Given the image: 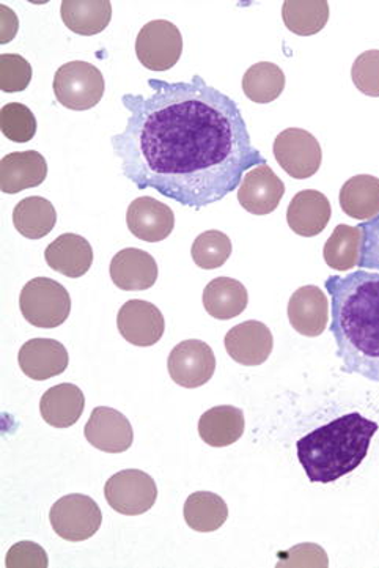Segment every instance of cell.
<instances>
[{
  "mask_svg": "<svg viewBox=\"0 0 379 568\" xmlns=\"http://www.w3.org/2000/svg\"><path fill=\"white\" fill-rule=\"evenodd\" d=\"M168 374L176 385L197 389L206 385L216 372V356L204 341L191 338L180 342L167 361Z\"/></svg>",
  "mask_w": 379,
  "mask_h": 568,
  "instance_id": "10",
  "label": "cell"
},
{
  "mask_svg": "<svg viewBox=\"0 0 379 568\" xmlns=\"http://www.w3.org/2000/svg\"><path fill=\"white\" fill-rule=\"evenodd\" d=\"M276 567L326 568L329 567V559L320 545L301 544L288 549V551L280 552L279 562Z\"/></svg>",
  "mask_w": 379,
  "mask_h": 568,
  "instance_id": "36",
  "label": "cell"
},
{
  "mask_svg": "<svg viewBox=\"0 0 379 568\" xmlns=\"http://www.w3.org/2000/svg\"><path fill=\"white\" fill-rule=\"evenodd\" d=\"M379 425L360 413L337 417L296 444L298 460L314 484H332L358 469Z\"/></svg>",
  "mask_w": 379,
  "mask_h": 568,
  "instance_id": "3",
  "label": "cell"
},
{
  "mask_svg": "<svg viewBox=\"0 0 379 568\" xmlns=\"http://www.w3.org/2000/svg\"><path fill=\"white\" fill-rule=\"evenodd\" d=\"M288 320L304 337H318L329 323V300L317 285H304L288 301Z\"/></svg>",
  "mask_w": 379,
  "mask_h": 568,
  "instance_id": "16",
  "label": "cell"
},
{
  "mask_svg": "<svg viewBox=\"0 0 379 568\" xmlns=\"http://www.w3.org/2000/svg\"><path fill=\"white\" fill-rule=\"evenodd\" d=\"M360 243H362V232L359 227L347 224L337 225L322 251L326 265L340 273L355 268L359 263Z\"/></svg>",
  "mask_w": 379,
  "mask_h": 568,
  "instance_id": "31",
  "label": "cell"
},
{
  "mask_svg": "<svg viewBox=\"0 0 379 568\" xmlns=\"http://www.w3.org/2000/svg\"><path fill=\"white\" fill-rule=\"evenodd\" d=\"M120 334L136 347H153L164 336L166 322L155 304L148 301L131 300L119 311Z\"/></svg>",
  "mask_w": 379,
  "mask_h": 568,
  "instance_id": "11",
  "label": "cell"
},
{
  "mask_svg": "<svg viewBox=\"0 0 379 568\" xmlns=\"http://www.w3.org/2000/svg\"><path fill=\"white\" fill-rule=\"evenodd\" d=\"M358 227L362 232L359 270L379 273V214L371 221L360 222Z\"/></svg>",
  "mask_w": 379,
  "mask_h": 568,
  "instance_id": "37",
  "label": "cell"
},
{
  "mask_svg": "<svg viewBox=\"0 0 379 568\" xmlns=\"http://www.w3.org/2000/svg\"><path fill=\"white\" fill-rule=\"evenodd\" d=\"M85 439L95 449L107 454H123L133 446V425L125 415L109 406H98L84 428Z\"/></svg>",
  "mask_w": 379,
  "mask_h": 568,
  "instance_id": "12",
  "label": "cell"
},
{
  "mask_svg": "<svg viewBox=\"0 0 379 568\" xmlns=\"http://www.w3.org/2000/svg\"><path fill=\"white\" fill-rule=\"evenodd\" d=\"M205 311L216 320L239 317L249 303V293L242 282L232 277H216L204 290Z\"/></svg>",
  "mask_w": 379,
  "mask_h": 568,
  "instance_id": "24",
  "label": "cell"
},
{
  "mask_svg": "<svg viewBox=\"0 0 379 568\" xmlns=\"http://www.w3.org/2000/svg\"><path fill=\"white\" fill-rule=\"evenodd\" d=\"M84 408V393L71 383L52 386L40 402L41 417L44 423L55 428L73 427L81 419Z\"/></svg>",
  "mask_w": 379,
  "mask_h": 568,
  "instance_id": "22",
  "label": "cell"
},
{
  "mask_svg": "<svg viewBox=\"0 0 379 568\" xmlns=\"http://www.w3.org/2000/svg\"><path fill=\"white\" fill-rule=\"evenodd\" d=\"M285 74L283 68L272 62L255 63L243 78L244 95L258 104H268L283 95Z\"/></svg>",
  "mask_w": 379,
  "mask_h": 568,
  "instance_id": "30",
  "label": "cell"
},
{
  "mask_svg": "<svg viewBox=\"0 0 379 568\" xmlns=\"http://www.w3.org/2000/svg\"><path fill=\"white\" fill-rule=\"evenodd\" d=\"M340 206L345 214L358 221H371L379 214V179L356 175L341 186Z\"/></svg>",
  "mask_w": 379,
  "mask_h": 568,
  "instance_id": "26",
  "label": "cell"
},
{
  "mask_svg": "<svg viewBox=\"0 0 379 568\" xmlns=\"http://www.w3.org/2000/svg\"><path fill=\"white\" fill-rule=\"evenodd\" d=\"M0 128L10 141L25 144L37 134V119L24 104L9 103L0 111Z\"/></svg>",
  "mask_w": 379,
  "mask_h": 568,
  "instance_id": "33",
  "label": "cell"
},
{
  "mask_svg": "<svg viewBox=\"0 0 379 568\" xmlns=\"http://www.w3.org/2000/svg\"><path fill=\"white\" fill-rule=\"evenodd\" d=\"M225 349L235 363L246 367L265 364L272 356L274 337L272 329L257 320H247L228 331L225 336Z\"/></svg>",
  "mask_w": 379,
  "mask_h": 568,
  "instance_id": "13",
  "label": "cell"
},
{
  "mask_svg": "<svg viewBox=\"0 0 379 568\" xmlns=\"http://www.w3.org/2000/svg\"><path fill=\"white\" fill-rule=\"evenodd\" d=\"M49 521L59 537L69 541H85L103 525V511L85 495H66L49 511Z\"/></svg>",
  "mask_w": 379,
  "mask_h": 568,
  "instance_id": "6",
  "label": "cell"
},
{
  "mask_svg": "<svg viewBox=\"0 0 379 568\" xmlns=\"http://www.w3.org/2000/svg\"><path fill=\"white\" fill-rule=\"evenodd\" d=\"M58 222V212L48 199L40 195L22 199L13 212L14 229L24 239L40 240L49 235Z\"/></svg>",
  "mask_w": 379,
  "mask_h": 568,
  "instance_id": "27",
  "label": "cell"
},
{
  "mask_svg": "<svg viewBox=\"0 0 379 568\" xmlns=\"http://www.w3.org/2000/svg\"><path fill=\"white\" fill-rule=\"evenodd\" d=\"M32 81V67L20 54L0 55V89L6 93L24 92Z\"/></svg>",
  "mask_w": 379,
  "mask_h": 568,
  "instance_id": "34",
  "label": "cell"
},
{
  "mask_svg": "<svg viewBox=\"0 0 379 568\" xmlns=\"http://www.w3.org/2000/svg\"><path fill=\"white\" fill-rule=\"evenodd\" d=\"M232 255V241L219 231L201 233L193 244V261L198 268L216 270L225 265Z\"/></svg>",
  "mask_w": 379,
  "mask_h": 568,
  "instance_id": "32",
  "label": "cell"
},
{
  "mask_svg": "<svg viewBox=\"0 0 379 568\" xmlns=\"http://www.w3.org/2000/svg\"><path fill=\"white\" fill-rule=\"evenodd\" d=\"M7 568H48L47 551L33 541L13 545L6 558Z\"/></svg>",
  "mask_w": 379,
  "mask_h": 568,
  "instance_id": "38",
  "label": "cell"
},
{
  "mask_svg": "<svg viewBox=\"0 0 379 568\" xmlns=\"http://www.w3.org/2000/svg\"><path fill=\"white\" fill-rule=\"evenodd\" d=\"M49 268L63 276L78 280L85 276L93 265V250L84 236L76 233H63L52 241L44 251Z\"/></svg>",
  "mask_w": 379,
  "mask_h": 568,
  "instance_id": "21",
  "label": "cell"
},
{
  "mask_svg": "<svg viewBox=\"0 0 379 568\" xmlns=\"http://www.w3.org/2000/svg\"><path fill=\"white\" fill-rule=\"evenodd\" d=\"M341 372L379 385V273L358 270L325 282Z\"/></svg>",
  "mask_w": 379,
  "mask_h": 568,
  "instance_id": "2",
  "label": "cell"
},
{
  "mask_svg": "<svg viewBox=\"0 0 379 568\" xmlns=\"http://www.w3.org/2000/svg\"><path fill=\"white\" fill-rule=\"evenodd\" d=\"M285 184L268 163L250 169L238 187V202L255 216L273 213L283 202Z\"/></svg>",
  "mask_w": 379,
  "mask_h": 568,
  "instance_id": "14",
  "label": "cell"
},
{
  "mask_svg": "<svg viewBox=\"0 0 379 568\" xmlns=\"http://www.w3.org/2000/svg\"><path fill=\"white\" fill-rule=\"evenodd\" d=\"M351 79L363 95L379 98V51L362 52L351 68Z\"/></svg>",
  "mask_w": 379,
  "mask_h": 568,
  "instance_id": "35",
  "label": "cell"
},
{
  "mask_svg": "<svg viewBox=\"0 0 379 568\" xmlns=\"http://www.w3.org/2000/svg\"><path fill=\"white\" fill-rule=\"evenodd\" d=\"M21 371L35 382L62 375L70 364L65 345L54 338H32L25 342L18 355Z\"/></svg>",
  "mask_w": 379,
  "mask_h": 568,
  "instance_id": "17",
  "label": "cell"
},
{
  "mask_svg": "<svg viewBox=\"0 0 379 568\" xmlns=\"http://www.w3.org/2000/svg\"><path fill=\"white\" fill-rule=\"evenodd\" d=\"M60 14L71 32L92 37L107 28L112 6L109 0H65L60 7Z\"/></svg>",
  "mask_w": 379,
  "mask_h": 568,
  "instance_id": "25",
  "label": "cell"
},
{
  "mask_svg": "<svg viewBox=\"0 0 379 568\" xmlns=\"http://www.w3.org/2000/svg\"><path fill=\"white\" fill-rule=\"evenodd\" d=\"M20 308L22 317L35 328H59L70 317L69 290L49 277H35L22 288Z\"/></svg>",
  "mask_w": 379,
  "mask_h": 568,
  "instance_id": "4",
  "label": "cell"
},
{
  "mask_svg": "<svg viewBox=\"0 0 379 568\" xmlns=\"http://www.w3.org/2000/svg\"><path fill=\"white\" fill-rule=\"evenodd\" d=\"M103 73L95 65L82 60L65 63L54 77L55 98L70 111H89L103 100Z\"/></svg>",
  "mask_w": 379,
  "mask_h": 568,
  "instance_id": "5",
  "label": "cell"
},
{
  "mask_svg": "<svg viewBox=\"0 0 379 568\" xmlns=\"http://www.w3.org/2000/svg\"><path fill=\"white\" fill-rule=\"evenodd\" d=\"M47 176V160L35 150L7 154L0 163V190L6 194H18L40 186Z\"/></svg>",
  "mask_w": 379,
  "mask_h": 568,
  "instance_id": "20",
  "label": "cell"
},
{
  "mask_svg": "<svg viewBox=\"0 0 379 568\" xmlns=\"http://www.w3.org/2000/svg\"><path fill=\"white\" fill-rule=\"evenodd\" d=\"M109 506L120 515L137 517L155 506L156 481L141 469H125L112 476L104 487Z\"/></svg>",
  "mask_w": 379,
  "mask_h": 568,
  "instance_id": "7",
  "label": "cell"
},
{
  "mask_svg": "<svg viewBox=\"0 0 379 568\" xmlns=\"http://www.w3.org/2000/svg\"><path fill=\"white\" fill-rule=\"evenodd\" d=\"M126 224L136 239L160 243L174 232L175 214L166 203L145 195L127 206Z\"/></svg>",
  "mask_w": 379,
  "mask_h": 568,
  "instance_id": "15",
  "label": "cell"
},
{
  "mask_svg": "<svg viewBox=\"0 0 379 568\" xmlns=\"http://www.w3.org/2000/svg\"><path fill=\"white\" fill-rule=\"evenodd\" d=\"M274 156L291 179H310L320 171L322 152L314 134L301 128H288L277 135L273 145Z\"/></svg>",
  "mask_w": 379,
  "mask_h": 568,
  "instance_id": "8",
  "label": "cell"
},
{
  "mask_svg": "<svg viewBox=\"0 0 379 568\" xmlns=\"http://www.w3.org/2000/svg\"><path fill=\"white\" fill-rule=\"evenodd\" d=\"M0 18H2V22H0V28H2V33H0V43L6 44L17 37L18 26H20V22H18L17 14L6 6H0Z\"/></svg>",
  "mask_w": 379,
  "mask_h": 568,
  "instance_id": "39",
  "label": "cell"
},
{
  "mask_svg": "<svg viewBox=\"0 0 379 568\" xmlns=\"http://www.w3.org/2000/svg\"><path fill=\"white\" fill-rule=\"evenodd\" d=\"M109 273L115 287L125 292H144L156 284L160 271L152 254L136 247H127L114 255Z\"/></svg>",
  "mask_w": 379,
  "mask_h": 568,
  "instance_id": "18",
  "label": "cell"
},
{
  "mask_svg": "<svg viewBox=\"0 0 379 568\" xmlns=\"http://www.w3.org/2000/svg\"><path fill=\"white\" fill-rule=\"evenodd\" d=\"M186 525L197 532H214L223 528L228 518V507L219 495L212 491H195L186 499Z\"/></svg>",
  "mask_w": 379,
  "mask_h": 568,
  "instance_id": "28",
  "label": "cell"
},
{
  "mask_svg": "<svg viewBox=\"0 0 379 568\" xmlns=\"http://www.w3.org/2000/svg\"><path fill=\"white\" fill-rule=\"evenodd\" d=\"M150 95H123L126 128L112 138L123 175L202 210L238 190L244 172L266 164L250 141L242 109L204 78L148 79Z\"/></svg>",
  "mask_w": 379,
  "mask_h": 568,
  "instance_id": "1",
  "label": "cell"
},
{
  "mask_svg": "<svg viewBox=\"0 0 379 568\" xmlns=\"http://www.w3.org/2000/svg\"><path fill=\"white\" fill-rule=\"evenodd\" d=\"M331 216L329 199L315 190H304L296 194L287 210L288 225L296 235L304 239L320 235L328 227Z\"/></svg>",
  "mask_w": 379,
  "mask_h": 568,
  "instance_id": "19",
  "label": "cell"
},
{
  "mask_svg": "<svg viewBox=\"0 0 379 568\" xmlns=\"http://www.w3.org/2000/svg\"><path fill=\"white\" fill-rule=\"evenodd\" d=\"M183 52V37L174 22L150 21L137 33L139 62L152 71H167L178 63Z\"/></svg>",
  "mask_w": 379,
  "mask_h": 568,
  "instance_id": "9",
  "label": "cell"
},
{
  "mask_svg": "<svg viewBox=\"0 0 379 568\" xmlns=\"http://www.w3.org/2000/svg\"><path fill=\"white\" fill-rule=\"evenodd\" d=\"M244 428V413L231 405L214 406L198 420V435L212 447H227L239 442Z\"/></svg>",
  "mask_w": 379,
  "mask_h": 568,
  "instance_id": "23",
  "label": "cell"
},
{
  "mask_svg": "<svg viewBox=\"0 0 379 568\" xmlns=\"http://www.w3.org/2000/svg\"><path fill=\"white\" fill-rule=\"evenodd\" d=\"M285 26L299 37L317 36L329 21L326 0H287L283 7Z\"/></svg>",
  "mask_w": 379,
  "mask_h": 568,
  "instance_id": "29",
  "label": "cell"
}]
</instances>
